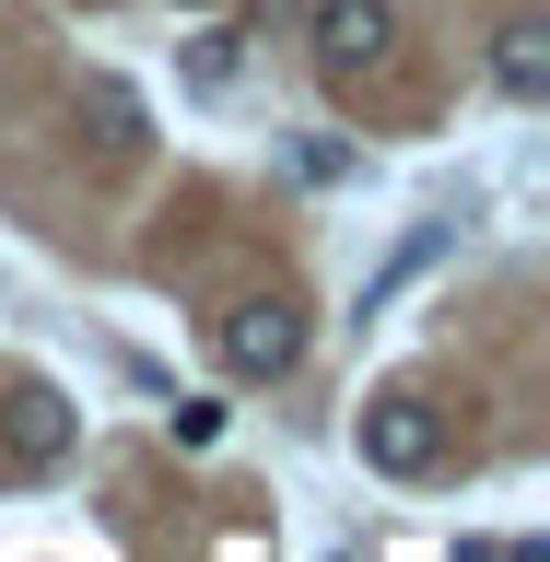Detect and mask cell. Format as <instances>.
Segmentation results:
<instances>
[{
	"label": "cell",
	"mask_w": 550,
	"mask_h": 562,
	"mask_svg": "<svg viewBox=\"0 0 550 562\" xmlns=\"http://www.w3.org/2000/svg\"><path fill=\"white\" fill-rule=\"evenodd\" d=\"M211 340H223V375L270 386V375H293V363H305V305H293V293H246Z\"/></svg>",
	"instance_id": "obj_1"
},
{
	"label": "cell",
	"mask_w": 550,
	"mask_h": 562,
	"mask_svg": "<svg viewBox=\"0 0 550 562\" xmlns=\"http://www.w3.org/2000/svg\"><path fill=\"white\" fill-rule=\"evenodd\" d=\"M351 446H363V469H386V481H422V469L446 457V411L411 398V386H386L375 411L351 422Z\"/></svg>",
	"instance_id": "obj_2"
},
{
	"label": "cell",
	"mask_w": 550,
	"mask_h": 562,
	"mask_svg": "<svg viewBox=\"0 0 550 562\" xmlns=\"http://www.w3.org/2000/svg\"><path fill=\"white\" fill-rule=\"evenodd\" d=\"M399 47V0H316V70L351 82V70H375Z\"/></svg>",
	"instance_id": "obj_3"
},
{
	"label": "cell",
	"mask_w": 550,
	"mask_h": 562,
	"mask_svg": "<svg viewBox=\"0 0 550 562\" xmlns=\"http://www.w3.org/2000/svg\"><path fill=\"white\" fill-rule=\"evenodd\" d=\"M70 434H82V422H70V398L59 386H12V398H0V457H12V469H59L70 457Z\"/></svg>",
	"instance_id": "obj_4"
},
{
	"label": "cell",
	"mask_w": 550,
	"mask_h": 562,
	"mask_svg": "<svg viewBox=\"0 0 550 562\" xmlns=\"http://www.w3.org/2000/svg\"><path fill=\"white\" fill-rule=\"evenodd\" d=\"M492 82H504L516 105H539V94H550V24H539V12L492 24Z\"/></svg>",
	"instance_id": "obj_5"
},
{
	"label": "cell",
	"mask_w": 550,
	"mask_h": 562,
	"mask_svg": "<svg viewBox=\"0 0 550 562\" xmlns=\"http://www.w3.org/2000/svg\"><path fill=\"white\" fill-rule=\"evenodd\" d=\"M246 70V35L235 24H211V35H188V94H223V82H235Z\"/></svg>",
	"instance_id": "obj_6"
},
{
	"label": "cell",
	"mask_w": 550,
	"mask_h": 562,
	"mask_svg": "<svg viewBox=\"0 0 550 562\" xmlns=\"http://www.w3.org/2000/svg\"><path fill=\"white\" fill-rule=\"evenodd\" d=\"M94 140H105V153H141V105H130V82H94Z\"/></svg>",
	"instance_id": "obj_7"
},
{
	"label": "cell",
	"mask_w": 550,
	"mask_h": 562,
	"mask_svg": "<svg viewBox=\"0 0 550 562\" xmlns=\"http://www.w3.org/2000/svg\"><path fill=\"white\" fill-rule=\"evenodd\" d=\"M176 446H223V398H176Z\"/></svg>",
	"instance_id": "obj_8"
},
{
	"label": "cell",
	"mask_w": 550,
	"mask_h": 562,
	"mask_svg": "<svg viewBox=\"0 0 550 562\" xmlns=\"http://www.w3.org/2000/svg\"><path fill=\"white\" fill-rule=\"evenodd\" d=\"M176 12H211V0H176Z\"/></svg>",
	"instance_id": "obj_9"
}]
</instances>
